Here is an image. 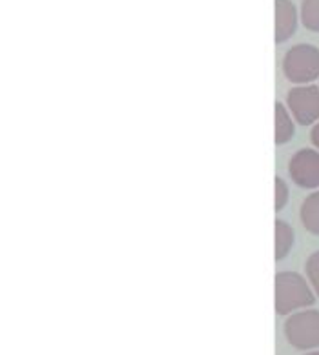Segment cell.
Masks as SVG:
<instances>
[{
	"instance_id": "cell-7",
	"label": "cell",
	"mask_w": 319,
	"mask_h": 355,
	"mask_svg": "<svg viewBox=\"0 0 319 355\" xmlns=\"http://www.w3.org/2000/svg\"><path fill=\"white\" fill-rule=\"evenodd\" d=\"M300 219L309 234L319 237V191L310 193L300 208Z\"/></svg>"
},
{
	"instance_id": "cell-6",
	"label": "cell",
	"mask_w": 319,
	"mask_h": 355,
	"mask_svg": "<svg viewBox=\"0 0 319 355\" xmlns=\"http://www.w3.org/2000/svg\"><path fill=\"white\" fill-rule=\"evenodd\" d=\"M297 10L292 0H276V42L283 44L297 30Z\"/></svg>"
},
{
	"instance_id": "cell-4",
	"label": "cell",
	"mask_w": 319,
	"mask_h": 355,
	"mask_svg": "<svg viewBox=\"0 0 319 355\" xmlns=\"http://www.w3.org/2000/svg\"><path fill=\"white\" fill-rule=\"evenodd\" d=\"M285 104L294 121L301 126H314L319 122V86L305 84L286 93Z\"/></svg>"
},
{
	"instance_id": "cell-14",
	"label": "cell",
	"mask_w": 319,
	"mask_h": 355,
	"mask_svg": "<svg viewBox=\"0 0 319 355\" xmlns=\"http://www.w3.org/2000/svg\"><path fill=\"white\" fill-rule=\"evenodd\" d=\"M305 355H319V350H316V352H310V354H305Z\"/></svg>"
},
{
	"instance_id": "cell-3",
	"label": "cell",
	"mask_w": 319,
	"mask_h": 355,
	"mask_svg": "<svg viewBox=\"0 0 319 355\" xmlns=\"http://www.w3.org/2000/svg\"><path fill=\"white\" fill-rule=\"evenodd\" d=\"M283 334L295 350L319 348V310H300L291 313L283 324Z\"/></svg>"
},
{
	"instance_id": "cell-12",
	"label": "cell",
	"mask_w": 319,
	"mask_h": 355,
	"mask_svg": "<svg viewBox=\"0 0 319 355\" xmlns=\"http://www.w3.org/2000/svg\"><path fill=\"white\" fill-rule=\"evenodd\" d=\"M288 199H291V190H288V184L281 177H276V205L274 209L281 211L288 205Z\"/></svg>"
},
{
	"instance_id": "cell-9",
	"label": "cell",
	"mask_w": 319,
	"mask_h": 355,
	"mask_svg": "<svg viewBox=\"0 0 319 355\" xmlns=\"http://www.w3.org/2000/svg\"><path fill=\"white\" fill-rule=\"evenodd\" d=\"M295 235L294 230L288 223H285L283 219L276 220V253L274 257L276 261H283L285 257H288V253L292 252V246H294Z\"/></svg>"
},
{
	"instance_id": "cell-11",
	"label": "cell",
	"mask_w": 319,
	"mask_h": 355,
	"mask_svg": "<svg viewBox=\"0 0 319 355\" xmlns=\"http://www.w3.org/2000/svg\"><path fill=\"white\" fill-rule=\"evenodd\" d=\"M306 281L310 282V286L314 290L316 295L319 297V250L314 253H310L305 263Z\"/></svg>"
},
{
	"instance_id": "cell-1",
	"label": "cell",
	"mask_w": 319,
	"mask_h": 355,
	"mask_svg": "<svg viewBox=\"0 0 319 355\" xmlns=\"http://www.w3.org/2000/svg\"><path fill=\"white\" fill-rule=\"evenodd\" d=\"M318 299L310 282L297 272H279L276 275L277 315H291L294 311L312 306Z\"/></svg>"
},
{
	"instance_id": "cell-8",
	"label": "cell",
	"mask_w": 319,
	"mask_h": 355,
	"mask_svg": "<svg viewBox=\"0 0 319 355\" xmlns=\"http://www.w3.org/2000/svg\"><path fill=\"white\" fill-rule=\"evenodd\" d=\"M294 122V117L288 112L286 104L276 103V135H274V139H276L277 146H283V144L292 141L295 133Z\"/></svg>"
},
{
	"instance_id": "cell-5",
	"label": "cell",
	"mask_w": 319,
	"mask_h": 355,
	"mask_svg": "<svg viewBox=\"0 0 319 355\" xmlns=\"http://www.w3.org/2000/svg\"><path fill=\"white\" fill-rule=\"evenodd\" d=\"M288 175L292 182L303 190L319 188V151L312 148L297 150L288 162Z\"/></svg>"
},
{
	"instance_id": "cell-2",
	"label": "cell",
	"mask_w": 319,
	"mask_h": 355,
	"mask_svg": "<svg viewBox=\"0 0 319 355\" xmlns=\"http://www.w3.org/2000/svg\"><path fill=\"white\" fill-rule=\"evenodd\" d=\"M283 75L295 86H305L318 80L319 48L312 44L292 46L283 57Z\"/></svg>"
},
{
	"instance_id": "cell-13",
	"label": "cell",
	"mask_w": 319,
	"mask_h": 355,
	"mask_svg": "<svg viewBox=\"0 0 319 355\" xmlns=\"http://www.w3.org/2000/svg\"><path fill=\"white\" fill-rule=\"evenodd\" d=\"M310 142H312V146L319 151V122H316L312 130H310Z\"/></svg>"
},
{
	"instance_id": "cell-10",
	"label": "cell",
	"mask_w": 319,
	"mask_h": 355,
	"mask_svg": "<svg viewBox=\"0 0 319 355\" xmlns=\"http://www.w3.org/2000/svg\"><path fill=\"white\" fill-rule=\"evenodd\" d=\"M300 19L306 30L319 33V0H303Z\"/></svg>"
}]
</instances>
